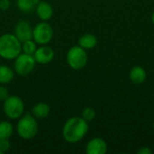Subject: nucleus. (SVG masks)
I'll list each match as a JSON object with an SVG mask.
<instances>
[{
  "mask_svg": "<svg viewBox=\"0 0 154 154\" xmlns=\"http://www.w3.org/2000/svg\"><path fill=\"white\" fill-rule=\"evenodd\" d=\"M88 131V122L82 117L73 116L65 122L62 127V137L69 143H77L86 136Z\"/></svg>",
  "mask_w": 154,
  "mask_h": 154,
  "instance_id": "1",
  "label": "nucleus"
},
{
  "mask_svg": "<svg viewBox=\"0 0 154 154\" xmlns=\"http://www.w3.org/2000/svg\"><path fill=\"white\" fill-rule=\"evenodd\" d=\"M22 52V42L14 33L0 36V57L5 60H14Z\"/></svg>",
  "mask_w": 154,
  "mask_h": 154,
  "instance_id": "2",
  "label": "nucleus"
},
{
  "mask_svg": "<svg viewBox=\"0 0 154 154\" xmlns=\"http://www.w3.org/2000/svg\"><path fill=\"white\" fill-rule=\"evenodd\" d=\"M16 133L23 140L34 138L38 133V123L36 118L31 114L22 116L16 125Z\"/></svg>",
  "mask_w": 154,
  "mask_h": 154,
  "instance_id": "3",
  "label": "nucleus"
},
{
  "mask_svg": "<svg viewBox=\"0 0 154 154\" xmlns=\"http://www.w3.org/2000/svg\"><path fill=\"white\" fill-rule=\"evenodd\" d=\"M88 54L86 50L79 45H75L69 48L66 55V60L68 65L75 70L82 69L88 63Z\"/></svg>",
  "mask_w": 154,
  "mask_h": 154,
  "instance_id": "4",
  "label": "nucleus"
},
{
  "mask_svg": "<svg viewBox=\"0 0 154 154\" xmlns=\"http://www.w3.org/2000/svg\"><path fill=\"white\" fill-rule=\"evenodd\" d=\"M3 111L11 120L19 119L24 113V104L17 96H9L3 104Z\"/></svg>",
  "mask_w": 154,
  "mask_h": 154,
  "instance_id": "5",
  "label": "nucleus"
},
{
  "mask_svg": "<svg viewBox=\"0 0 154 154\" xmlns=\"http://www.w3.org/2000/svg\"><path fill=\"white\" fill-rule=\"evenodd\" d=\"M36 65L33 55H29L23 52H21L14 59V72L22 77H26L31 74Z\"/></svg>",
  "mask_w": 154,
  "mask_h": 154,
  "instance_id": "6",
  "label": "nucleus"
},
{
  "mask_svg": "<svg viewBox=\"0 0 154 154\" xmlns=\"http://www.w3.org/2000/svg\"><path fill=\"white\" fill-rule=\"evenodd\" d=\"M53 33L51 25L45 21H42L33 27L32 40L39 45H45L52 40Z\"/></svg>",
  "mask_w": 154,
  "mask_h": 154,
  "instance_id": "7",
  "label": "nucleus"
},
{
  "mask_svg": "<svg viewBox=\"0 0 154 154\" xmlns=\"http://www.w3.org/2000/svg\"><path fill=\"white\" fill-rule=\"evenodd\" d=\"M54 51L50 46H47V44L37 47L35 52L33 53V57L36 63L42 65L51 63L54 59Z\"/></svg>",
  "mask_w": 154,
  "mask_h": 154,
  "instance_id": "8",
  "label": "nucleus"
},
{
  "mask_svg": "<svg viewBox=\"0 0 154 154\" xmlns=\"http://www.w3.org/2000/svg\"><path fill=\"white\" fill-rule=\"evenodd\" d=\"M32 30L33 28L29 22L25 20H21L15 24L14 34L21 42H23L27 40L32 39Z\"/></svg>",
  "mask_w": 154,
  "mask_h": 154,
  "instance_id": "9",
  "label": "nucleus"
},
{
  "mask_svg": "<svg viewBox=\"0 0 154 154\" xmlns=\"http://www.w3.org/2000/svg\"><path fill=\"white\" fill-rule=\"evenodd\" d=\"M106 152L107 144L106 141L100 137L91 139L86 146V152L88 154H105Z\"/></svg>",
  "mask_w": 154,
  "mask_h": 154,
  "instance_id": "10",
  "label": "nucleus"
},
{
  "mask_svg": "<svg viewBox=\"0 0 154 154\" xmlns=\"http://www.w3.org/2000/svg\"><path fill=\"white\" fill-rule=\"evenodd\" d=\"M36 14L42 21H49L53 15V7L46 1H40L35 6Z\"/></svg>",
  "mask_w": 154,
  "mask_h": 154,
  "instance_id": "11",
  "label": "nucleus"
},
{
  "mask_svg": "<svg viewBox=\"0 0 154 154\" xmlns=\"http://www.w3.org/2000/svg\"><path fill=\"white\" fill-rule=\"evenodd\" d=\"M129 78L134 84L140 85V84H143L146 80L147 72L143 67L135 66V67L132 68V69L130 70Z\"/></svg>",
  "mask_w": 154,
  "mask_h": 154,
  "instance_id": "12",
  "label": "nucleus"
},
{
  "mask_svg": "<svg viewBox=\"0 0 154 154\" xmlns=\"http://www.w3.org/2000/svg\"><path fill=\"white\" fill-rule=\"evenodd\" d=\"M51 113V107L47 103L40 102L33 106L32 109V115L36 119H44L49 116Z\"/></svg>",
  "mask_w": 154,
  "mask_h": 154,
  "instance_id": "13",
  "label": "nucleus"
},
{
  "mask_svg": "<svg viewBox=\"0 0 154 154\" xmlns=\"http://www.w3.org/2000/svg\"><path fill=\"white\" fill-rule=\"evenodd\" d=\"M97 44V38L92 33H86L79 39V45L85 50H91Z\"/></svg>",
  "mask_w": 154,
  "mask_h": 154,
  "instance_id": "14",
  "label": "nucleus"
},
{
  "mask_svg": "<svg viewBox=\"0 0 154 154\" xmlns=\"http://www.w3.org/2000/svg\"><path fill=\"white\" fill-rule=\"evenodd\" d=\"M14 78V70L6 65H0V84L7 85L13 81Z\"/></svg>",
  "mask_w": 154,
  "mask_h": 154,
  "instance_id": "15",
  "label": "nucleus"
},
{
  "mask_svg": "<svg viewBox=\"0 0 154 154\" xmlns=\"http://www.w3.org/2000/svg\"><path fill=\"white\" fill-rule=\"evenodd\" d=\"M14 133V126L8 121L0 122V139H9Z\"/></svg>",
  "mask_w": 154,
  "mask_h": 154,
  "instance_id": "16",
  "label": "nucleus"
},
{
  "mask_svg": "<svg viewBox=\"0 0 154 154\" xmlns=\"http://www.w3.org/2000/svg\"><path fill=\"white\" fill-rule=\"evenodd\" d=\"M16 5L23 13H30L35 7L33 0H16Z\"/></svg>",
  "mask_w": 154,
  "mask_h": 154,
  "instance_id": "17",
  "label": "nucleus"
},
{
  "mask_svg": "<svg viewBox=\"0 0 154 154\" xmlns=\"http://www.w3.org/2000/svg\"><path fill=\"white\" fill-rule=\"evenodd\" d=\"M37 49V43L32 40H27L23 42H22V52L29 54V55H33Z\"/></svg>",
  "mask_w": 154,
  "mask_h": 154,
  "instance_id": "18",
  "label": "nucleus"
},
{
  "mask_svg": "<svg viewBox=\"0 0 154 154\" xmlns=\"http://www.w3.org/2000/svg\"><path fill=\"white\" fill-rule=\"evenodd\" d=\"M81 117L86 120L88 123L91 122L95 119L96 117V111L94 108L92 107H86L83 109L82 113H81Z\"/></svg>",
  "mask_w": 154,
  "mask_h": 154,
  "instance_id": "19",
  "label": "nucleus"
},
{
  "mask_svg": "<svg viewBox=\"0 0 154 154\" xmlns=\"http://www.w3.org/2000/svg\"><path fill=\"white\" fill-rule=\"evenodd\" d=\"M11 143L8 141V139H0V151L5 153L10 150Z\"/></svg>",
  "mask_w": 154,
  "mask_h": 154,
  "instance_id": "20",
  "label": "nucleus"
},
{
  "mask_svg": "<svg viewBox=\"0 0 154 154\" xmlns=\"http://www.w3.org/2000/svg\"><path fill=\"white\" fill-rule=\"evenodd\" d=\"M9 97V91L5 85L0 84V100L5 101Z\"/></svg>",
  "mask_w": 154,
  "mask_h": 154,
  "instance_id": "21",
  "label": "nucleus"
},
{
  "mask_svg": "<svg viewBox=\"0 0 154 154\" xmlns=\"http://www.w3.org/2000/svg\"><path fill=\"white\" fill-rule=\"evenodd\" d=\"M10 1L9 0H0V10L7 11L10 8Z\"/></svg>",
  "mask_w": 154,
  "mask_h": 154,
  "instance_id": "22",
  "label": "nucleus"
},
{
  "mask_svg": "<svg viewBox=\"0 0 154 154\" xmlns=\"http://www.w3.org/2000/svg\"><path fill=\"white\" fill-rule=\"evenodd\" d=\"M137 153L138 154H152V150L149 148V147H146V146H144V147H142L138 152H137Z\"/></svg>",
  "mask_w": 154,
  "mask_h": 154,
  "instance_id": "23",
  "label": "nucleus"
},
{
  "mask_svg": "<svg viewBox=\"0 0 154 154\" xmlns=\"http://www.w3.org/2000/svg\"><path fill=\"white\" fill-rule=\"evenodd\" d=\"M151 20H152V23L154 24V12L152 14V16H151Z\"/></svg>",
  "mask_w": 154,
  "mask_h": 154,
  "instance_id": "24",
  "label": "nucleus"
},
{
  "mask_svg": "<svg viewBox=\"0 0 154 154\" xmlns=\"http://www.w3.org/2000/svg\"><path fill=\"white\" fill-rule=\"evenodd\" d=\"M153 128H154V122H153Z\"/></svg>",
  "mask_w": 154,
  "mask_h": 154,
  "instance_id": "25",
  "label": "nucleus"
}]
</instances>
